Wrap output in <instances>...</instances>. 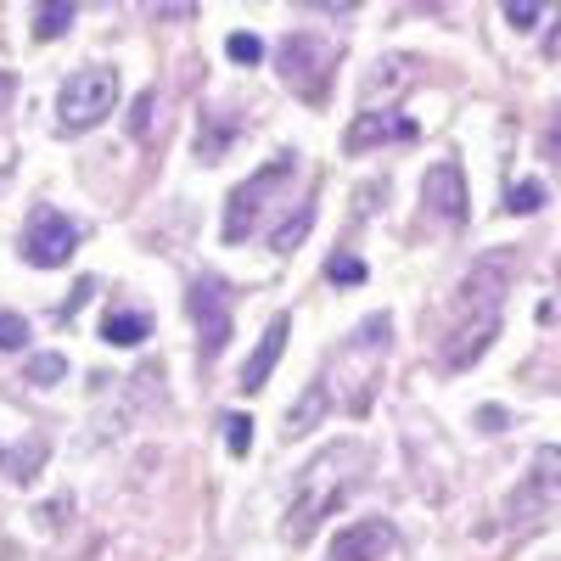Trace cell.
Returning <instances> with one entry per match:
<instances>
[{"mask_svg":"<svg viewBox=\"0 0 561 561\" xmlns=\"http://www.w3.org/2000/svg\"><path fill=\"white\" fill-rule=\"evenodd\" d=\"M511 270L517 259L511 253H489L466 270L460 293H455V325H449V343H444V365L466 370L489 354V343L500 337V309H505V287H511Z\"/></svg>","mask_w":561,"mask_h":561,"instance_id":"cell-1","label":"cell"},{"mask_svg":"<svg viewBox=\"0 0 561 561\" xmlns=\"http://www.w3.org/2000/svg\"><path fill=\"white\" fill-rule=\"evenodd\" d=\"M359 478H365V444H354V438L325 444V449L304 466V472H298V489H293V505H287V523H280L287 545H309L314 528L354 494Z\"/></svg>","mask_w":561,"mask_h":561,"instance_id":"cell-2","label":"cell"},{"mask_svg":"<svg viewBox=\"0 0 561 561\" xmlns=\"http://www.w3.org/2000/svg\"><path fill=\"white\" fill-rule=\"evenodd\" d=\"M388 343H393V314H370L365 325H354V332L343 337L332 365L314 377L325 388V399H332V410H343V415H365L370 410L382 359H388Z\"/></svg>","mask_w":561,"mask_h":561,"instance_id":"cell-3","label":"cell"},{"mask_svg":"<svg viewBox=\"0 0 561 561\" xmlns=\"http://www.w3.org/2000/svg\"><path fill=\"white\" fill-rule=\"evenodd\" d=\"M113 107H118V68H107V62L79 68L57 90V129L62 135H84V129H96Z\"/></svg>","mask_w":561,"mask_h":561,"instance_id":"cell-4","label":"cell"},{"mask_svg":"<svg viewBox=\"0 0 561 561\" xmlns=\"http://www.w3.org/2000/svg\"><path fill=\"white\" fill-rule=\"evenodd\" d=\"M332 62H337V45L320 39V34H287L275 45V68H280V79H287L304 102H325Z\"/></svg>","mask_w":561,"mask_h":561,"instance_id":"cell-5","label":"cell"},{"mask_svg":"<svg viewBox=\"0 0 561 561\" xmlns=\"http://www.w3.org/2000/svg\"><path fill=\"white\" fill-rule=\"evenodd\" d=\"M293 158H275V163H264L259 174H248L237 192H230V203H225V225H219V237L237 248V242H248L253 237V225H259V214H264V197L275 192L280 180H293Z\"/></svg>","mask_w":561,"mask_h":561,"instance_id":"cell-6","label":"cell"},{"mask_svg":"<svg viewBox=\"0 0 561 561\" xmlns=\"http://www.w3.org/2000/svg\"><path fill=\"white\" fill-rule=\"evenodd\" d=\"M18 248H23V259H28L34 270H57V264H68L73 248H79V225H73L62 208H34Z\"/></svg>","mask_w":561,"mask_h":561,"instance_id":"cell-7","label":"cell"},{"mask_svg":"<svg viewBox=\"0 0 561 561\" xmlns=\"http://www.w3.org/2000/svg\"><path fill=\"white\" fill-rule=\"evenodd\" d=\"M185 314H192L197 337H203V359H219V348L230 343V293H225V280H214V275L192 280Z\"/></svg>","mask_w":561,"mask_h":561,"instance_id":"cell-8","label":"cell"},{"mask_svg":"<svg viewBox=\"0 0 561 561\" xmlns=\"http://www.w3.org/2000/svg\"><path fill=\"white\" fill-rule=\"evenodd\" d=\"M421 203H427V214L444 219V225H466V174H460V163H433L427 180H421Z\"/></svg>","mask_w":561,"mask_h":561,"instance_id":"cell-9","label":"cell"},{"mask_svg":"<svg viewBox=\"0 0 561 561\" xmlns=\"http://www.w3.org/2000/svg\"><path fill=\"white\" fill-rule=\"evenodd\" d=\"M393 545H399L393 523L365 517V523H354V528H343V534L332 539V561H382Z\"/></svg>","mask_w":561,"mask_h":561,"instance_id":"cell-10","label":"cell"},{"mask_svg":"<svg viewBox=\"0 0 561 561\" xmlns=\"http://www.w3.org/2000/svg\"><path fill=\"white\" fill-rule=\"evenodd\" d=\"M388 140H415V124L404 113H359L343 135L348 152H370V147H388Z\"/></svg>","mask_w":561,"mask_h":561,"instance_id":"cell-11","label":"cell"},{"mask_svg":"<svg viewBox=\"0 0 561 561\" xmlns=\"http://www.w3.org/2000/svg\"><path fill=\"white\" fill-rule=\"evenodd\" d=\"M287 337H293V314H275V320L264 325L253 359L242 365V388H248V393H259V388L270 382V370L280 365V354H287Z\"/></svg>","mask_w":561,"mask_h":561,"instance_id":"cell-12","label":"cell"},{"mask_svg":"<svg viewBox=\"0 0 561 561\" xmlns=\"http://www.w3.org/2000/svg\"><path fill=\"white\" fill-rule=\"evenodd\" d=\"M102 337L118 343V348L147 343V337H152V314H147V309H113V314L102 320Z\"/></svg>","mask_w":561,"mask_h":561,"instance_id":"cell-13","label":"cell"},{"mask_svg":"<svg viewBox=\"0 0 561 561\" xmlns=\"http://www.w3.org/2000/svg\"><path fill=\"white\" fill-rule=\"evenodd\" d=\"M325 410H332V399H325V388H320V382H309V388H304V399L287 410V438H304V433H314Z\"/></svg>","mask_w":561,"mask_h":561,"instance_id":"cell-14","label":"cell"},{"mask_svg":"<svg viewBox=\"0 0 561 561\" xmlns=\"http://www.w3.org/2000/svg\"><path fill=\"white\" fill-rule=\"evenodd\" d=\"M23 377H28L34 388H57V382L68 377V354H57V348H51V354H34Z\"/></svg>","mask_w":561,"mask_h":561,"instance_id":"cell-15","label":"cell"},{"mask_svg":"<svg viewBox=\"0 0 561 561\" xmlns=\"http://www.w3.org/2000/svg\"><path fill=\"white\" fill-rule=\"evenodd\" d=\"M534 489H545V494L561 489V449L556 444H539L534 449Z\"/></svg>","mask_w":561,"mask_h":561,"instance_id":"cell-16","label":"cell"},{"mask_svg":"<svg viewBox=\"0 0 561 561\" xmlns=\"http://www.w3.org/2000/svg\"><path fill=\"white\" fill-rule=\"evenodd\" d=\"M309 219H314V208L304 203V208H298V214H293L287 225H280V230H275V242H270V248H275V253H293V248L304 242V230H309Z\"/></svg>","mask_w":561,"mask_h":561,"instance_id":"cell-17","label":"cell"},{"mask_svg":"<svg viewBox=\"0 0 561 561\" xmlns=\"http://www.w3.org/2000/svg\"><path fill=\"white\" fill-rule=\"evenodd\" d=\"M18 348H28V320L0 309V354H18Z\"/></svg>","mask_w":561,"mask_h":561,"instance_id":"cell-18","label":"cell"},{"mask_svg":"<svg viewBox=\"0 0 561 561\" xmlns=\"http://www.w3.org/2000/svg\"><path fill=\"white\" fill-rule=\"evenodd\" d=\"M511 214H539L545 208V185L539 180H517L511 185V203H505Z\"/></svg>","mask_w":561,"mask_h":561,"instance_id":"cell-19","label":"cell"},{"mask_svg":"<svg viewBox=\"0 0 561 561\" xmlns=\"http://www.w3.org/2000/svg\"><path fill=\"white\" fill-rule=\"evenodd\" d=\"M73 23V7H39V23H34V39H62Z\"/></svg>","mask_w":561,"mask_h":561,"instance_id":"cell-20","label":"cell"},{"mask_svg":"<svg viewBox=\"0 0 561 561\" xmlns=\"http://www.w3.org/2000/svg\"><path fill=\"white\" fill-rule=\"evenodd\" d=\"M393 84H410V62L404 57H382L377 62V73H370V96H377V90H393Z\"/></svg>","mask_w":561,"mask_h":561,"instance_id":"cell-21","label":"cell"},{"mask_svg":"<svg viewBox=\"0 0 561 561\" xmlns=\"http://www.w3.org/2000/svg\"><path fill=\"white\" fill-rule=\"evenodd\" d=\"M225 444H230V455H248L253 449V421L237 410V415H225Z\"/></svg>","mask_w":561,"mask_h":561,"instance_id":"cell-22","label":"cell"},{"mask_svg":"<svg viewBox=\"0 0 561 561\" xmlns=\"http://www.w3.org/2000/svg\"><path fill=\"white\" fill-rule=\"evenodd\" d=\"M225 51L253 68V62H264V39H259V34H230V39H225Z\"/></svg>","mask_w":561,"mask_h":561,"instance_id":"cell-23","label":"cell"},{"mask_svg":"<svg viewBox=\"0 0 561 561\" xmlns=\"http://www.w3.org/2000/svg\"><path fill=\"white\" fill-rule=\"evenodd\" d=\"M539 18H545V7H534V0H511V7H505V23L511 28H539Z\"/></svg>","mask_w":561,"mask_h":561,"instance_id":"cell-24","label":"cell"},{"mask_svg":"<svg viewBox=\"0 0 561 561\" xmlns=\"http://www.w3.org/2000/svg\"><path fill=\"white\" fill-rule=\"evenodd\" d=\"M152 107H158V90H147V96L135 102V118H129V129H135V140L140 135H152Z\"/></svg>","mask_w":561,"mask_h":561,"instance_id":"cell-25","label":"cell"},{"mask_svg":"<svg viewBox=\"0 0 561 561\" xmlns=\"http://www.w3.org/2000/svg\"><path fill=\"white\" fill-rule=\"evenodd\" d=\"M325 275H332V280H337V287H354V280H365V264L343 253V259H332V270H325Z\"/></svg>","mask_w":561,"mask_h":561,"instance_id":"cell-26","label":"cell"},{"mask_svg":"<svg viewBox=\"0 0 561 561\" xmlns=\"http://www.w3.org/2000/svg\"><path fill=\"white\" fill-rule=\"evenodd\" d=\"M545 152L561 163V113H556V118H550V129H545Z\"/></svg>","mask_w":561,"mask_h":561,"instance_id":"cell-27","label":"cell"},{"mask_svg":"<svg viewBox=\"0 0 561 561\" xmlns=\"http://www.w3.org/2000/svg\"><path fill=\"white\" fill-rule=\"evenodd\" d=\"M478 421H483V427H489V433H500V427H505V410H483Z\"/></svg>","mask_w":561,"mask_h":561,"instance_id":"cell-28","label":"cell"},{"mask_svg":"<svg viewBox=\"0 0 561 561\" xmlns=\"http://www.w3.org/2000/svg\"><path fill=\"white\" fill-rule=\"evenodd\" d=\"M556 275H561V264H556Z\"/></svg>","mask_w":561,"mask_h":561,"instance_id":"cell-29","label":"cell"}]
</instances>
